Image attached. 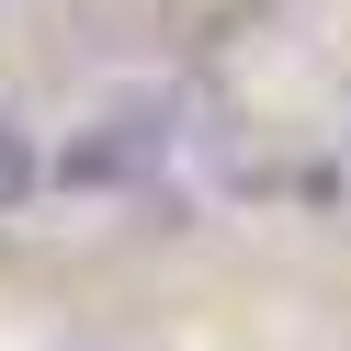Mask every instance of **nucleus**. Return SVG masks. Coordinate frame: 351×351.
Segmentation results:
<instances>
[{
	"label": "nucleus",
	"instance_id": "nucleus-2",
	"mask_svg": "<svg viewBox=\"0 0 351 351\" xmlns=\"http://www.w3.org/2000/svg\"><path fill=\"white\" fill-rule=\"evenodd\" d=\"M12 193H34V147H23V125L0 114V204H12Z\"/></svg>",
	"mask_w": 351,
	"mask_h": 351
},
{
	"label": "nucleus",
	"instance_id": "nucleus-1",
	"mask_svg": "<svg viewBox=\"0 0 351 351\" xmlns=\"http://www.w3.org/2000/svg\"><path fill=\"white\" fill-rule=\"evenodd\" d=\"M159 114H170L159 91H136V102H114V114H102L91 136L69 147V182H136V170H147V159H159V147H170V125H159Z\"/></svg>",
	"mask_w": 351,
	"mask_h": 351
}]
</instances>
